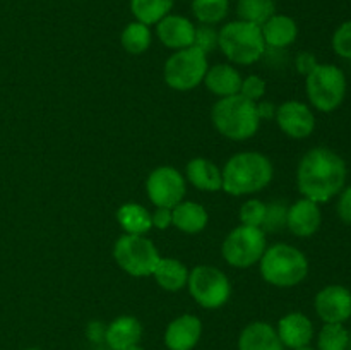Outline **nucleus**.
Returning <instances> with one entry per match:
<instances>
[{"instance_id": "nucleus-3", "label": "nucleus", "mask_w": 351, "mask_h": 350, "mask_svg": "<svg viewBox=\"0 0 351 350\" xmlns=\"http://www.w3.org/2000/svg\"><path fill=\"white\" fill-rule=\"evenodd\" d=\"M259 271L263 280L271 287L293 288L307 278L308 259L298 247L276 242L264 250Z\"/></svg>"}, {"instance_id": "nucleus-1", "label": "nucleus", "mask_w": 351, "mask_h": 350, "mask_svg": "<svg viewBox=\"0 0 351 350\" xmlns=\"http://www.w3.org/2000/svg\"><path fill=\"white\" fill-rule=\"evenodd\" d=\"M345 160L331 148L317 146L300 158L297 167V187L302 198L322 205L331 201L346 185Z\"/></svg>"}, {"instance_id": "nucleus-15", "label": "nucleus", "mask_w": 351, "mask_h": 350, "mask_svg": "<svg viewBox=\"0 0 351 350\" xmlns=\"http://www.w3.org/2000/svg\"><path fill=\"white\" fill-rule=\"evenodd\" d=\"M202 338V321L195 314H180L168 323L163 342L168 350H194Z\"/></svg>"}, {"instance_id": "nucleus-20", "label": "nucleus", "mask_w": 351, "mask_h": 350, "mask_svg": "<svg viewBox=\"0 0 351 350\" xmlns=\"http://www.w3.org/2000/svg\"><path fill=\"white\" fill-rule=\"evenodd\" d=\"M267 50H285L298 38V24L287 14H274L261 26Z\"/></svg>"}, {"instance_id": "nucleus-18", "label": "nucleus", "mask_w": 351, "mask_h": 350, "mask_svg": "<svg viewBox=\"0 0 351 350\" xmlns=\"http://www.w3.org/2000/svg\"><path fill=\"white\" fill-rule=\"evenodd\" d=\"M239 350H285L276 326L267 321H252L240 331L237 340Z\"/></svg>"}, {"instance_id": "nucleus-11", "label": "nucleus", "mask_w": 351, "mask_h": 350, "mask_svg": "<svg viewBox=\"0 0 351 350\" xmlns=\"http://www.w3.org/2000/svg\"><path fill=\"white\" fill-rule=\"evenodd\" d=\"M147 199L156 208H175L187 194V180L184 174L170 165H161L149 172L146 178Z\"/></svg>"}, {"instance_id": "nucleus-17", "label": "nucleus", "mask_w": 351, "mask_h": 350, "mask_svg": "<svg viewBox=\"0 0 351 350\" xmlns=\"http://www.w3.org/2000/svg\"><path fill=\"white\" fill-rule=\"evenodd\" d=\"M276 331L285 349H302L311 345L314 338V323L304 312L293 311L280 318Z\"/></svg>"}, {"instance_id": "nucleus-4", "label": "nucleus", "mask_w": 351, "mask_h": 350, "mask_svg": "<svg viewBox=\"0 0 351 350\" xmlns=\"http://www.w3.org/2000/svg\"><path fill=\"white\" fill-rule=\"evenodd\" d=\"M211 122L218 134L235 143L252 139L261 127L256 103L242 95L219 98L211 108Z\"/></svg>"}, {"instance_id": "nucleus-40", "label": "nucleus", "mask_w": 351, "mask_h": 350, "mask_svg": "<svg viewBox=\"0 0 351 350\" xmlns=\"http://www.w3.org/2000/svg\"><path fill=\"white\" fill-rule=\"evenodd\" d=\"M256 108L261 122H263V120L274 119V115H276V105L271 102H263V100H261V102L256 103Z\"/></svg>"}, {"instance_id": "nucleus-37", "label": "nucleus", "mask_w": 351, "mask_h": 350, "mask_svg": "<svg viewBox=\"0 0 351 350\" xmlns=\"http://www.w3.org/2000/svg\"><path fill=\"white\" fill-rule=\"evenodd\" d=\"M317 57L312 51H300L295 58V69L298 71V74L305 75V78L317 67Z\"/></svg>"}, {"instance_id": "nucleus-39", "label": "nucleus", "mask_w": 351, "mask_h": 350, "mask_svg": "<svg viewBox=\"0 0 351 350\" xmlns=\"http://www.w3.org/2000/svg\"><path fill=\"white\" fill-rule=\"evenodd\" d=\"M105 329L106 325H103L101 321H91L86 328V336H88L89 342L101 343L105 342Z\"/></svg>"}, {"instance_id": "nucleus-2", "label": "nucleus", "mask_w": 351, "mask_h": 350, "mask_svg": "<svg viewBox=\"0 0 351 350\" xmlns=\"http://www.w3.org/2000/svg\"><path fill=\"white\" fill-rule=\"evenodd\" d=\"M226 194L242 198L264 191L274 177L273 161L259 151H239L226 160L221 168Z\"/></svg>"}, {"instance_id": "nucleus-30", "label": "nucleus", "mask_w": 351, "mask_h": 350, "mask_svg": "<svg viewBox=\"0 0 351 350\" xmlns=\"http://www.w3.org/2000/svg\"><path fill=\"white\" fill-rule=\"evenodd\" d=\"M348 343V329L338 323H324L319 331L317 350H346Z\"/></svg>"}, {"instance_id": "nucleus-19", "label": "nucleus", "mask_w": 351, "mask_h": 350, "mask_svg": "<svg viewBox=\"0 0 351 350\" xmlns=\"http://www.w3.org/2000/svg\"><path fill=\"white\" fill-rule=\"evenodd\" d=\"M185 180L202 192H218L223 187L221 168L213 160L204 156H195L185 165Z\"/></svg>"}, {"instance_id": "nucleus-6", "label": "nucleus", "mask_w": 351, "mask_h": 350, "mask_svg": "<svg viewBox=\"0 0 351 350\" xmlns=\"http://www.w3.org/2000/svg\"><path fill=\"white\" fill-rule=\"evenodd\" d=\"M346 88L345 72L335 64H317V67L305 78L308 103L322 113H331L341 106Z\"/></svg>"}, {"instance_id": "nucleus-31", "label": "nucleus", "mask_w": 351, "mask_h": 350, "mask_svg": "<svg viewBox=\"0 0 351 350\" xmlns=\"http://www.w3.org/2000/svg\"><path fill=\"white\" fill-rule=\"evenodd\" d=\"M287 215H288V205L281 199L266 205V216L261 229L266 233H278L283 229H287Z\"/></svg>"}, {"instance_id": "nucleus-32", "label": "nucleus", "mask_w": 351, "mask_h": 350, "mask_svg": "<svg viewBox=\"0 0 351 350\" xmlns=\"http://www.w3.org/2000/svg\"><path fill=\"white\" fill-rule=\"evenodd\" d=\"M264 216H266V202L261 201V199H247V201L240 206L239 218L242 225L259 226L261 229L264 222Z\"/></svg>"}, {"instance_id": "nucleus-35", "label": "nucleus", "mask_w": 351, "mask_h": 350, "mask_svg": "<svg viewBox=\"0 0 351 350\" xmlns=\"http://www.w3.org/2000/svg\"><path fill=\"white\" fill-rule=\"evenodd\" d=\"M332 50L336 55L343 58H350L351 60V19L343 23L338 30L332 34Z\"/></svg>"}, {"instance_id": "nucleus-21", "label": "nucleus", "mask_w": 351, "mask_h": 350, "mask_svg": "<svg viewBox=\"0 0 351 350\" xmlns=\"http://www.w3.org/2000/svg\"><path fill=\"white\" fill-rule=\"evenodd\" d=\"M209 223V213L201 202L184 199L171 208V226L187 235H197L204 232Z\"/></svg>"}, {"instance_id": "nucleus-9", "label": "nucleus", "mask_w": 351, "mask_h": 350, "mask_svg": "<svg viewBox=\"0 0 351 350\" xmlns=\"http://www.w3.org/2000/svg\"><path fill=\"white\" fill-rule=\"evenodd\" d=\"M208 67V55L192 45L173 51L167 58L163 65V79L168 88L175 91H192L202 84Z\"/></svg>"}, {"instance_id": "nucleus-38", "label": "nucleus", "mask_w": 351, "mask_h": 350, "mask_svg": "<svg viewBox=\"0 0 351 350\" xmlns=\"http://www.w3.org/2000/svg\"><path fill=\"white\" fill-rule=\"evenodd\" d=\"M151 223L153 229L167 230L171 226V209L170 208H156L151 213Z\"/></svg>"}, {"instance_id": "nucleus-12", "label": "nucleus", "mask_w": 351, "mask_h": 350, "mask_svg": "<svg viewBox=\"0 0 351 350\" xmlns=\"http://www.w3.org/2000/svg\"><path fill=\"white\" fill-rule=\"evenodd\" d=\"M281 132L290 139H307L315 130V115L311 106L298 100H288L276 106L274 115Z\"/></svg>"}, {"instance_id": "nucleus-22", "label": "nucleus", "mask_w": 351, "mask_h": 350, "mask_svg": "<svg viewBox=\"0 0 351 350\" xmlns=\"http://www.w3.org/2000/svg\"><path fill=\"white\" fill-rule=\"evenodd\" d=\"M242 74L239 69L232 64H216L209 65L208 72L204 75V86L211 95L216 98H228V96L239 95L240 86H242Z\"/></svg>"}, {"instance_id": "nucleus-24", "label": "nucleus", "mask_w": 351, "mask_h": 350, "mask_svg": "<svg viewBox=\"0 0 351 350\" xmlns=\"http://www.w3.org/2000/svg\"><path fill=\"white\" fill-rule=\"evenodd\" d=\"M189 268L175 257H160L153 275L158 285L167 292H180L187 288Z\"/></svg>"}, {"instance_id": "nucleus-41", "label": "nucleus", "mask_w": 351, "mask_h": 350, "mask_svg": "<svg viewBox=\"0 0 351 350\" xmlns=\"http://www.w3.org/2000/svg\"><path fill=\"white\" fill-rule=\"evenodd\" d=\"M123 350H144V347H141L139 343H136V345H130V347H125Z\"/></svg>"}, {"instance_id": "nucleus-16", "label": "nucleus", "mask_w": 351, "mask_h": 350, "mask_svg": "<svg viewBox=\"0 0 351 350\" xmlns=\"http://www.w3.org/2000/svg\"><path fill=\"white\" fill-rule=\"evenodd\" d=\"M322 225V211L321 205L311 201L307 198H300L288 206L287 215V229L295 237L307 239L317 233Z\"/></svg>"}, {"instance_id": "nucleus-13", "label": "nucleus", "mask_w": 351, "mask_h": 350, "mask_svg": "<svg viewBox=\"0 0 351 350\" xmlns=\"http://www.w3.org/2000/svg\"><path fill=\"white\" fill-rule=\"evenodd\" d=\"M314 309L322 323L345 325L351 318V292L343 285H326L315 295Z\"/></svg>"}, {"instance_id": "nucleus-34", "label": "nucleus", "mask_w": 351, "mask_h": 350, "mask_svg": "<svg viewBox=\"0 0 351 350\" xmlns=\"http://www.w3.org/2000/svg\"><path fill=\"white\" fill-rule=\"evenodd\" d=\"M266 89L267 84L261 75L257 74H250L247 78L242 79V86H240V91L239 95H242L243 98H247L249 102H261L266 95Z\"/></svg>"}, {"instance_id": "nucleus-26", "label": "nucleus", "mask_w": 351, "mask_h": 350, "mask_svg": "<svg viewBox=\"0 0 351 350\" xmlns=\"http://www.w3.org/2000/svg\"><path fill=\"white\" fill-rule=\"evenodd\" d=\"M153 43V31L147 24L134 19L120 33V45L130 55H143Z\"/></svg>"}, {"instance_id": "nucleus-14", "label": "nucleus", "mask_w": 351, "mask_h": 350, "mask_svg": "<svg viewBox=\"0 0 351 350\" xmlns=\"http://www.w3.org/2000/svg\"><path fill=\"white\" fill-rule=\"evenodd\" d=\"M154 33L163 47L177 51L194 45L195 24L182 14L171 12L154 24Z\"/></svg>"}, {"instance_id": "nucleus-8", "label": "nucleus", "mask_w": 351, "mask_h": 350, "mask_svg": "<svg viewBox=\"0 0 351 350\" xmlns=\"http://www.w3.org/2000/svg\"><path fill=\"white\" fill-rule=\"evenodd\" d=\"M161 254L146 235L123 233L113 244V259L122 271L134 278L151 277Z\"/></svg>"}, {"instance_id": "nucleus-43", "label": "nucleus", "mask_w": 351, "mask_h": 350, "mask_svg": "<svg viewBox=\"0 0 351 350\" xmlns=\"http://www.w3.org/2000/svg\"><path fill=\"white\" fill-rule=\"evenodd\" d=\"M24 350H40V349H38V347H27V349H24Z\"/></svg>"}, {"instance_id": "nucleus-36", "label": "nucleus", "mask_w": 351, "mask_h": 350, "mask_svg": "<svg viewBox=\"0 0 351 350\" xmlns=\"http://www.w3.org/2000/svg\"><path fill=\"white\" fill-rule=\"evenodd\" d=\"M338 196L339 198L336 209H338L339 220L343 223H346V225H351V185L343 189Z\"/></svg>"}, {"instance_id": "nucleus-29", "label": "nucleus", "mask_w": 351, "mask_h": 350, "mask_svg": "<svg viewBox=\"0 0 351 350\" xmlns=\"http://www.w3.org/2000/svg\"><path fill=\"white\" fill-rule=\"evenodd\" d=\"M276 14L274 0H239L237 2V16L247 23L263 26L271 16Z\"/></svg>"}, {"instance_id": "nucleus-42", "label": "nucleus", "mask_w": 351, "mask_h": 350, "mask_svg": "<svg viewBox=\"0 0 351 350\" xmlns=\"http://www.w3.org/2000/svg\"><path fill=\"white\" fill-rule=\"evenodd\" d=\"M295 350H315V349H312V347H302V349H295Z\"/></svg>"}, {"instance_id": "nucleus-27", "label": "nucleus", "mask_w": 351, "mask_h": 350, "mask_svg": "<svg viewBox=\"0 0 351 350\" xmlns=\"http://www.w3.org/2000/svg\"><path fill=\"white\" fill-rule=\"evenodd\" d=\"M175 0H130V12L139 23L154 26L171 14Z\"/></svg>"}, {"instance_id": "nucleus-5", "label": "nucleus", "mask_w": 351, "mask_h": 350, "mask_svg": "<svg viewBox=\"0 0 351 350\" xmlns=\"http://www.w3.org/2000/svg\"><path fill=\"white\" fill-rule=\"evenodd\" d=\"M218 50L228 58L230 64L252 65L266 55L267 48L261 26L235 19L218 30Z\"/></svg>"}, {"instance_id": "nucleus-23", "label": "nucleus", "mask_w": 351, "mask_h": 350, "mask_svg": "<svg viewBox=\"0 0 351 350\" xmlns=\"http://www.w3.org/2000/svg\"><path fill=\"white\" fill-rule=\"evenodd\" d=\"M143 338V325L134 316H119L106 325L105 343L110 350H123Z\"/></svg>"}, {"instance_id": "nucleus-33", "label": "nucleus", "mask_w": 351, "mask_h": 350, "mask_svg": "<svg viewBox=\"0 0 351 350\" xmlns=\"http://www.w3.org/2000/svg\"><path fill=\"white\" fill-rule=\"evenodd\" d=\"M194 47L209 55L218 48V30L215 26H208V24H199L195 26V38Z\"/></svg>"}, {"instance_id": "nucleus-25", "label": "nucleus", "mask_w": 351, "mask_h": 350, "mask_svg": "<svg viewBox=\"0 0 351 350\" xmlns=\"http://www.w3.org/2000/svg\"><path fill=\"white\" fill-rule=\"evenodd\" d=\"M117 222L122 226L123 233L146 235L151 229V211L139 202H125L117 209Z\"/></svg>"}, {"instance_id": "nucleus-7", "label": "nucleus", "mask_w": 351, "mask_h": 350, "mask_svg": "<svg viewBox=\"0 0 351 350\" xmlns=\"http://www.w3.org/2000/svg\"><path fill=\"white\" fill-rule=\"evenodd\" d=\"M187 288L195 304L208 311L221 309L232 297L228 275L211 264H197L189 271Z\"/></svg>"}, {"instance_id": "nucleus-28", "label": "nucleus", "mask_w": 351, "mask_h": 350, "mask_svg": "<svg viewBox=\"0 0 351 350\" xmlns=\"http://www.w3.org/2000/svg\"><path fill=\"white\" fill-rule=\"evenodd\" d=\"M191 9L199 24L216 26L228 17L230 0H192Z\"/></svg>"}, {"instance_id": "nucleus-10", "label": "nucleus", "mask_w": 351, "mask_h": 350, "mask_svg": "<svg viewBox=\"0 0 351 350\" xmlns=\"http://www.w3.org/2000/svg\"><path fill=\"white\" fill-rule=\"evenodd\" d=\"M266 247L267 233L263 229L240 223L223 240L221 256L232 268L247 270L259 264Z\"/></svg>"}]
</instances>
